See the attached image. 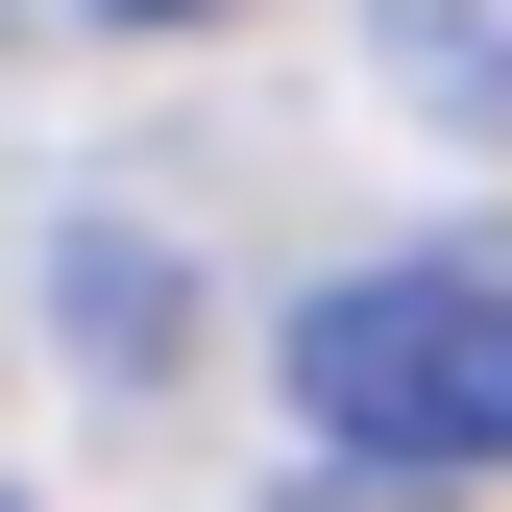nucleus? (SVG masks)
<instances>
[{
  "label": "nucleus",
  "instance_id": "obj_1",
  "mask_svg": "<svg viewBox=\"0 0 512 512\" xmlns=\"http://www.w3.org/2000/svg\"><path fill=\"white\" fill-rule=\"evenodd\" d=\"M293 415L342 439V464L488 488V464H512V269L415 244V269H342V293H293Z\"/></svg>",
  "mask_w": 512,
  "mask_h": 512
},
{
  "label": "nucleus",
  "instance_id": "obj_2",
  "mask_svg": "<svg viewBox=\"0 0 512 512\" xmlns=\"http://www.w3.org/2000/svg\"><path fill=\"white\" fill-rule=\"evenodd\" d=\"M317 512H439V488H415V464H342V488H317Z\"/></svg>",
  "mask_w": 512,
  "mask_h": 512
},
{
  "label": "nucleus",
  "instance_id": "obj_3",
  "mask_svg": "<svg viewBox=\"0 0 512 512\" xmlns=\"http://www.w3.org/2000/svg\"><path fill=\"white\" fill-rule=\"evenodd\" d=\"M74 25H220V0H74Z\"/></svg>",
  "mask_w": 512,
  "mask_h": 512
},
{
  "label": "nucleus",
  "instance_id": "obj_4",
  "mask_svg": "<svg viewBox=\"0 0 512 512\" xmlns=\"http://www.w3.org/2000/svg\"><path fill=\"white\" fill-rule=\"evenodd\" d=\"M0 512H25V488H0Z\"/></svg>",
  "mask_w": 512,
  "mask_h": 512
}]
</instances>
